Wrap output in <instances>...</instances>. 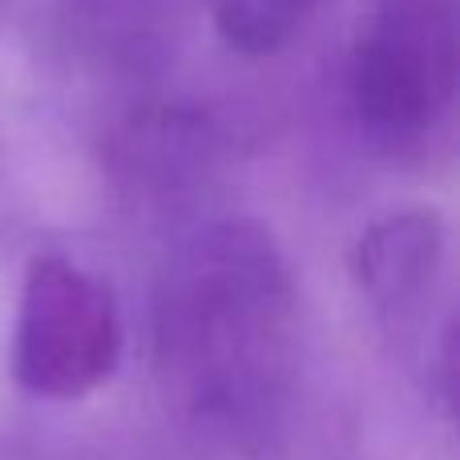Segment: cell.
Masks as SVG:
<instances>
[{
  "label": "cell",
  "instance_id": "cell-1",
  "mask_svg": "<svg viewBox=\"0 0 460 460\" xmlns=\"http://www.w3.org/2000/svg\"><path fill=\"white\" fill-rule=\"evenodd\" d=\"M154 376L170 408L234 448H262L303 384V303L283 246L238 215L194 230L154 291Z\"/></svg>",
  "mask_w": 460,
  "mask_h": 460
},
{
  "label": "cell",
  "instance_id": "cell-2",
  "mask_svg": "<svg viewBox=\"0 0 460 460\" xmlns=\"http://www.w3.org/2000/svg\"><path fill=\"white\" fill-rule=\"evenodd\" d=\"M456 0H372L348 49V105L392 162L429 166L456 142Z\"/></svg>",
  "mask_w": 460,
  "mask_h": 460
},
{
  "label": "cell",
  "instance_id": "cell-3",
  "mask_svg": "<svg viewBox=\"0 0 460 460\" xmlns=\"http://www.w3.org/2000/svg\"><path fill=\"white\" fill-rule=\"evenodd\" d=\"M121 348L126 327L110 287L65 254H37L16 303V384L40 400H81L110 384Z\"/></svg>",
  "mask_w": 460,
  "mask_h": 460
},
{
  "label": "cell",
  "instance_id": "cell-4",
  "mask_svg": "<svg viewBox=\"0 0 460 460\" xmlns=\"http://www.w3.org/2000/svg\"><path fill=\"white\" fill-rule=\"evenodd\" d=\"M351 270L392 340L420 351L445 404L456 392V311L453 238L429 207H404L376 218L351 251Z\"/></svg>",
  "mask_w": 460,
  "mask_h": 460
},
{
  "label": "cell",
  "instance_id": "cell-5",
  "mask_svg": "<svg viewBox=\"0 0 460 460\" xmlns=\"http://www.w3.org/2000/svg\"><path fill=\"white\" fill-rule=\"evenodd\" d=\"M218 37L246 57H270L291 49L319 24L335 0H202Z\"/></svg>",
  "mask_w": 460,
  "mask_h": 460
},
{
  "label": "cell",
  "instance_id": "cell-6",
  "mask_svg": "<svg viewBox=\"0 0 460 460\" xmlns=\"http://www.w3.org/2000/svg\"><path fill=\"white\" fill-rule=\"evenodd\" d=\"M0 4H4V0H0Z\"/></svg>",
  "mask_w": 460,
  "mask_h": 460
}]
</instances>
